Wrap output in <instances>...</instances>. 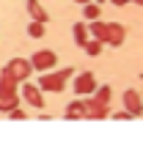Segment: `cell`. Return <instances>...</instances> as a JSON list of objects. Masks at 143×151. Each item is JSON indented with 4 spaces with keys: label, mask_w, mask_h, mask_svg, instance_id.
Masks as SVG:
<instances>
[{
    "label": "cell",
    "mask_w": 143,
    "mask_h": 151,
    "mask_svg": "<svg viewBox=\"0 0 143 151\" xmlns=\"http://www.w3.org/2000/svg\"><path fill=\"white\" fill-rule=\"evenodd\" d=\"M28 11H30V17H33V22H39V25H47L50 14L41 8V3H39V0H28Z\"/></svg>",
    "instance_id": "10"
},
{
    "label": "cell",
    "mask_w": 143,
    "mask_h": 151,
    "mask_svg": "<svg viewBox=\"0 0 143 151\" xmlns=\"http://www.w3.org/2000/svg\"><path fill=\"white\" fill-rule=\"evenodd\" d=\"M132 3H140V6H143V0H132Z\"/></svg>",
    "instance_id": "22"
},
{
    "label": "cell",
    "mask_w": 143,
    "mask_h": 151,
    "mask_svg": "<svg viewBox=\"0 0 143 151\" xmlns=\"http://www.w3.org/2000/svg\"><path fill=\"white\" fill-rule=\"evenodd\" d=\"M20 96L30 104V107H36V110H41V107H44V96H41V91H39V88H36L33 83H22Z\"/></svg>",
    "instance_id": "6"
},
{
    "label": "cell",
    "mask_w": 143,
    "mask_h": 151,
    "mask_svg": "<svg viewBox=\"0 0 143 151\" xmlns=\"http://www.w3.org/2000/svg\"><path fill=\"white\" fill-rule=\"evenodd\" d=\"M85 28H88V33L94 36V41H102V44H105V39H107V25H105V22L94 19L91 25H85Z\"/></svg>",
    "instance_id": "11"
},
{
    "label": "cell",
    "mask_w": 143,
    "mask_h": 151,
    "mask_svg": "<svg viewBox=\"0 0 143 151\" xmlns=\"http://www.w3.org/2000/svg\"><path fill=\"white\" fill-rule=\"evenodd\" d=\"M72 30H74V44H77V47H83V44L88 41V28H85V22H74V28H72Z\"/></svg>",
    "instance_id": "12"
},
{
    "label": "cell",
    "mask_w": 143,
    "mask_h": 151,
    "mask_svg": "<svg viewBox=\"0 0 143 151\" xmlns=\"http://www.w3.org/2000/svg\"><path fill=\"white\" fill-rule=\"evenodd\" d=\"M83 118H107V107L94 99H83Z\"/></svg>",
    "instance_id": "9"
},
{
    "label": "cell",
    "mask_w": 143,
    "mask_h": 151,
    "mask_svg": "<svg viewBox=\"0 0 143 151\" xmlns=\"http://www.w3.org/2000/svg\"><path fill=\"white\" fill-rule=\"evenodd\" d=\"M94 91H96V80L91 72H83V74L74 77V93L77 96H91Z\"/></svg>",
    "instance_id": "5"
},
{
    "label": "cell",
    "mask_w": 143,
    "mask_h": 151,
    "mask_svg": "<svg viewBox=\"0 0 143 151\" xmlns=\"http://www.w3.org/2000/svg\"><path fill=\"white\" fill-rule=\"evenodd\" d=\"M94 93H96V96H91L94 102H99V104H105V107H110V85H99Z\"/></svg>",
    "instance_id": "13"
},
{
    "label": "cell",
    "mask_w": 143,
    "mask_h": 151,
    "mask_svg": "<svg viewBox=\"0 0 143 151\" xmlns=\"http://www.w3.org/2000/svg\"><path fill=\"white\" fill-rule=\"evenodd\" d=\"M99 3H105V0H96V6H99Z\"/></svg>",
    "instance_id": "23"
},
{
    "label": "cell",
    "mask_w": 143,
    "mask_h": 151,
    "mask_svg": "<svg viewBox=\"0 0 143 151\" xmlns=\"http://www.w3.org/2000/svg\"><path fill=\"white\" fill-rule=\"evenodd\" d=\"M74 3H80V6H88V3H94V0H74Z\"/></svg>",
    "instance_id": "21"
},
{
    "label": "cell",
    "mask_w": 143,
    "mask_h": 151,
    "mask_svg": "<svg viewBox=\"0 0 143 151\" xmlns=\"http://www.w3.org/2000/svg\"><path fill=\"white\" fill-rule=\"evenodd\" d=\"M66 118H83V99H74L66 107Z\"/></svg>",
    "instance_id": "14"
},
{
    "label": "cell",
    "mask_w": 143,
    "mask_h": 151,
    "mask_svg": "<svg viewBox=\"0 0 143 151\" xmlns=\"http://www.w3.org/2000/svg\"><path fill=\"white\" fill-rule=\"evenodd\" d=\"M83 17H85V19H99V6H96V3H88V6H83Z\"/></svg>",
    "instance_id": "16"
},
{
    "label": "cell",
    "mask_w": 143,
    "mask_h": 151,
    "mask_svg": "<svg viewBox=\"0 0 143 151\" xmlns=\"http://www.w3.org/2000/svg\"><path fill=\"white\" fill-rule=\"evenodd\" d=\"M8 115H11V118H14V121H22V118H25V113H22L20 107H17V110H11V113H8Z\"/></svg>",
    "instance_id": "18"
},
{
    "label": "cell",
    "mask_w": 143,
    "mask_h": 151,
    "mask_svg": "<svg viewBox=\"0 0 143 151\" xmlns=\"http://www.w3.org/2000/svg\"><path fill=\"white\" fill-rule=\"evenodd\" d=\"M116 6H124V3H132V0H113Z\"/></svg>",
    "instance_id": "20"
},
{
    "label": "cell",
    "mask_w": 143,
    "mask_h": 151,
    "mask_svg": "<svg viewBox=\"0 0 143 151\" xmlns=\"http://www.w3.org/2000/svg\"><path fill=\"white\" fill-rule=\"evenodd\" d=\"M0 72H3V74H8V77L14 80V83H25V80H28V74L33 72V69H30V63H28L25 58H11L3 69H0Z\"/></svg>",
    "instance_id": "3"
},
{
    "label": "cell",
    "mask_w": 143,
    "mask_h": 151,
    "mask_svg": "<svg viewBox=\"0 0 143 151\" xmlns=\"http://www.w3.org/2000/svg\"><path fill=\"white\" fill-rule=\"evenodd\" d=\"M113 118H118V121H129V118H132V115H129L127 110H124V113H118V115H113Z\"/></svg>",
    "instance_id": "19"
},
{
    "label": "cell",
    "mask_w": 143,
    "mask_h": 151,
    "mask_svg": "<svg viewBox=\"0 0 143 151\" xmlns=\"http://www.w3.org/2000/svg\"><path fill=\"white\" fill-rule=\"evenodd\" d=\"M102 47H105V44H102V41H94V39H88V41L83 44V50H85L91 58H96V55H99V52H102Z\"/></svg>",
    "instance_id": "15"
},
{
    "label": "cell",
    "mask_w": 143,
    "mask_h": 151,
    "mask_svg": "<svg viewBox=\"0 0 143 151\" xmlns=\"http://www.w3.org/2000/svg\"><path fill=\"white\" fill-rule=\"evenodd\" d=\"M74 74V69H61L58 74H41L39 77V91H64L66 88V80Z\"/></svg>",
    "instance_id": "2"
},
{
    "label": "cell",
    "mask_w": 143,
    "mask_h": 151,
    "mask_svg": "<svg viewBox=\"0 0 143 151\" xmlns=\"http://www.w3.org/2000/svg\"><path fill=\"white\" fill-rule=\"evenodd\" d=\"M20 107V93H17V83L8 74L0 72V110L3 113H11Z\"/></svg>",
    "instance_id": "1"
},
{
    "label": "cell",
    "mask_w": 143,
    "mask_h": 151,
    "mask_svg": "<svg viewBox=\"0 0 143 151\" xmlns=\"http://www.w3.org/2000/svg\"><path fill=\"white\" fill-rule=\"evenodd\" d=\"M124 110H127L129 115H140L143 113V102H140V93L138 91H124Z\"/></svg>",
    "instance_id": "8"
},
{
    "label": "cell",
    "mask_w": 143,
    "mask_h": 151,
    "mask_svg": "<svg viewBox=\"0 0 143 151\" xmlns=\"http://www.w3.org/2000/svg\"><path fill=\"white\" fill-rule=\"evenodd\" d=\"M30 69H36V72H50L52 66L58 63V55L52 50H39V52H33V58L28 60Z\"/></svg>",
    "instance_id": "4"
},
{
    "label": "cell",
    "mask_w": 143,
    "mask_h": 151,
    "mask_svg": "<svg viewBox=\"0 0 143 151\" xmlns=\"http://www.w3.org/2000/svg\"><path fill=\"white\" fill-rule=\"evenodd\" d=\"M107 25V39L105 44H110V47H121L124 44V36H127V28H124L121 22H105Z\"/></svg>",
    "instance_id": "7"
},
{
    "label": "cell",
    "mask_w": 143,
    "mask_h": 151,
    "mask_svg": "<svg viewBox=\"0 0 143 151\" xmlns=\"http://www.w3.org/2000/svg\"><path fill=\"white\" fill-rule=\"evenodd\" d=\"M28 36H33V39H41V36H44V25H39V22H30V25H28Z\"/></svg>",
    "instance_id": "17"
}]
</instances>
